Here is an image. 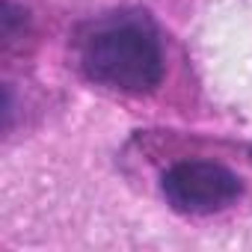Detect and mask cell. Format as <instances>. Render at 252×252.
<instances>
[{
    "label": "cell",
    "instance_id": "cell-1",
    "mask_svg": "<svg viewBox=\"0 0 252 252\" xmlns=\"http://www.w3.org/2000/svg\"><path fill=\"white\" fill-rule=\"evenodd\" d=\"M83 74L116 92H152L163 77V42L158 27L137 12L107 15L77 42Z\"/></svg>",
    "mask_w": 252,
    "mask_h": 252
},
{
    "label": "cell",
    "instance_id": "cell-2",
    "mask_svg": "<svg viewBox=\"0 0 252 252\" xmlns=\"http://www.w3.org/2000/svg\"><path fill=\"white\" fill-rule=\"evenodd\" d=\"M160 193L169 208L187 217H211L240 199V178L217 160H178L160 178Z\"/></svg>",
    "mask_w": 252,
    "mask_h": 252
}]
</instances>
